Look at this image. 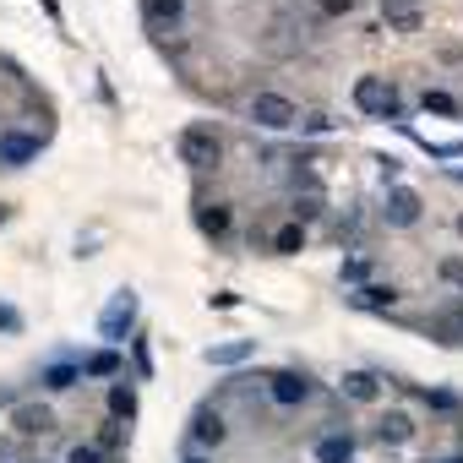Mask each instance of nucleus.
I'll use <instances>...</instances> for the list:
<instances>
[{"instance_id":"1","label":"nucleus","mask_w":463,"mask_h":463,"mask_svg":"<svg viewBox=\"0 0 463 463\" xmlns=\"http://www.w3.org/2000/svg\"><path fill=\"white\" fill-rule=\"evenodd\" d=\"M175 147H180V164H191V169H218L223 164V137L213 126H185Z\"/></svg>"},{"instance_id":"2","label":"nucleus","mask_w":463,"mask_h":463,"mask_svg":"<svg viewBox=\"0 0 463 463\" xmlns=\"http://www.w3.org/2000/svg\"><path fill=\"white\" fill-rule=\"evenodd\" d=\"M131 327H137V289H115L109 306H104V317H99V338H104V349L126 344Z\"/></svg>"},{"instance_id":"3","label":"nucleus","mask_w":463,"mask_h":463,"mask_svg":"<svg viewBox=\"0 0 463 463\" xmlns=\"http://www.w3.org/2000/svg\"><path fill=\"white\" fill-rule=\"evenodd\" d=\"M246 115H251V126H262V131H289V126H300V109H295V99H284V93H257V99L246 104Z\"/></svg>"},{"instance_id":"4","label":"nucleus","mask_w":463,"mask_h":463,"mask_svg":"<svg viewBox=\"0 0 463 463\" xmlns=\"http://www.w3.org/2000/svg\"><path fill=\"white\" fill-rule=\"evenodd\" d=\"M354 109H360V115H382V120H387V115L398 109V88H392L387 77H360V82H354Z\"/></svg>"},{"instance_id":"5","label":"nucleus","mask_w":463,"mask_h":463,"mask_svg":"<svg viewBox=\"0 0 463 463\" xmlns=\"http://www.w3.org/2000/svg\"><path fill=\"white\" fill-rule=\"evenodd\" d=\"M382 23H387V33H420L425 28V6L420 0H382Z\"/></svg>"},{"instance_id":"6","label":"nucleus","mask_w":463,"mask_h":463,"mask_svg":"<svg viewBox=\"0 0 463 463\" xmlns=\"http://www.w3.org/2000/svg\"><path fill=\"white\" fill-rule=\"evenodd\" d=\"M420 191H409V185H392L387 191V207H382V218L392 223V229H409V223H420Z\"/></svg>"},{"instance_id":"7","label":"nucleus","mask_w":463,"mask_h":463,"mask_svg":"<svg viewBox=\"0 0 463 463\" xmlns=\"http://www.w3.org/2000/svg\"><path fill=\"white\" fill-rule=\"evenodd\" d=\"M12 425H17L23 436H50V430H55V409H50V403H17V409H12Z\"/></svg>"},{"instance_id":"8","label":"nucleus","mask_w":463,"mask_h":463,"mask_svg":"<svg viewBox=\"0 0 463 463\" xmlns=\"http://www.w3.org/2000/svg\"><path fill=\"white\" fill-rule=\"evenodd\" d=\"M39 137H23V131H6V137H0V164H6V169H23V164H33L39 158Z\"/></svg>"},{"instance_id":"9","label":"nucleus","mask_w":463,"mask_h":463,"mask_svg":"<svg viewBox=\"0 0 463 463\" xmlns=\"http://www.w3.org/2000/svg\"><path fill=\"white\" fill-rule=\"evenodd\" d=\"M223 436H229V425H223L218 409H196L191 414V441L196 447H223Z\"/></svg>"},{"instance_id":"10","label":"nucleus","mask_w":463,"mask_h":463,"mask_svg":"<svg viewBox=\"0 0 463 463\" xmlns=\"http://www.w3.org/2000/svg\"><path fill=\"white\" fill-rule=\"evenodd\" d=\"M262 44H268V55H279V61H284V55H300L306 33H300V28H295L289 17H279V23L268 28V39H262Z\"/></svg>"},{"instance_id":"11","label":"nucleus","mask_w":463,"mask_h":463,"mask_svg":"<svg viewBox=\"0 0 463 463\" xmlns=\"http://www.w3.org/2000/svg\"><path fill=\"white\" fill-rule=\"evenodd\" d=\"M349 306H360V311H387V306H398V284H360V289L349 295Z\"/></svg>"},{"instance_id":"12","label":"nucleus","mask_w":463,"mask_h":463,"mask_svg":"<svg viewBox=\"0 0 463 463\" xmlns=\"http://www.w3.org/2000/svg\"><path fill=\"white\" fill-rule=\"evenodd\" d=\"M77 382H82V371H77L71 360H55V365L39 371V387H44V392H71Z\"/></svg>"},{"instance_id":"13","label":"nucleus","mask_w":463,"mask_h":463,"mask_svg":"<svg viewBox=\"0 0 463 463\" xmlns=\"http://www.w3.org/2000/svg\"><path fill=\"white\" fill-rule=\"evenodd\" d=\"M306 398H311V382H306V376H289V371H284V376H273V403L300 409Z\"/></svg>"},{"instance_id":"14","label":"nucleus","mask_w":463,"mask_h":463,"mask_svg":"<svg viewBox=\"0 0 463 463\" xmlns=\"http://www.w3.org/2000/svg\"><path fill=\"white\" fill-rule=\"evenodd\" d=\"M344 398H354V403H376V398H382V382H376L371 371H349V376H344Z\"/></svg>"},{"instance_id":"15","label":"nucleus","mask_w":463,"mask_h":463,"mask_svg":"<svg viewBox=\"0 0 463 463\" xmlns=\"http://www.w3.org/2000/svg\"><path fill=\"white\" fill-rule=\"evenodd\" d=\"M376 436H382V441H387V447H403V441H409V436H414V420H409V414H403V409H392V414H387V420H382V425H376Z\"/></svg>"},{"instance_id":"16","label":"nucleus","mask_w":463,"mask_h":463,"mask_svg":"<svg viewBox=\"0 0 463 463\" xmlns=\"http://www.w3.org/2000/svg\"><path fill=\"white\" fill-rule=\"evenodd\" d=\"M196 223H202V235H213V241H223V235H229V207H223V202H202V213H196Z\"/></svg>"},{"instance_id":"17","label":"nucleus","mask_w":463,"mask_h":463,"mask_svg":"<svg viewBox=\"0 0 463 463\" xmlns=\"http://www.w3.org/2000/svg\"><path fill=\"white\" fill-rule=\"evenodd\" d=\"M77 371H82V376H120V354H115V349H93V354H82Z\"/></svg>"},{"instance_id":"18","label":"nucleus","mask_w":463,"mask_h":463,"mask_svg":"<svg viewBox=\"0 0 463 463\" xmlns=\"http://www.w3.org/2000/svg\"><path fill=\"white\" fill-rule=\"evenodd\" d=\"M317 463H354V441L349 436H322L317 441Z\"/></svg>"},{"instance_id":"19","label":"nucleus","mask_w":463,"mask_h":463,"mask_svg":"<svg viewBox=\"0 0 463 463\" xmlns=\"http://www.w3.org/2000/svg\"><path fill=\"white\" fill-rule=\"evenodd\" d=\"M251 349H257L251 338H235V344H213V349H207V365H241Z\"/></svg>"},{"instance_id":"20","label":"nucleus","mask_w":463,"mask_h":463,"mask_svg":"<svg viewBox=\"0 0 463 463\" xmlns=\"http://www.w3.org/2000/svg\"><path fill=\"white\" fill-rule=\"evenodd\" d=\"M109 414L115 420H137V387L131 382H115L109 387Z\"/></svg>"},{"instance_id":"21","label":"nucleus","mask_w":463,"mask_h":463,"mask_svg":"<svg viewBox=\"0 0 463 463\" xmlns=\"http://www.w3.org/2000/svg\"><path fill=\"white\" fill-rule=\"evenodd\" d=\"M273 251H279V257H295V251H306V223H284L279 235H273Z\"/></svg>"},{"instance_id":"22","label":"nucleus","mask_w":463,"mask_h":463,"mask_svg":"<svg viewBox=\"0 0 463 463\" xmlns=\"http://www.w3.org/2000/svg\"><path fill=\"white\" fill-rule=\"evenodd\" d=\"M420 109H425V115H458V99L441 93V88H425V93H420Z\"/></svg>"},{"instance_id":"23","label":"nucleus","mask_w":463,"mask_h":463,"mask_svg":"<svg viewBox=\"0 0 463 463\" xmlns=\"http://www.w3.org/2000/svg\"><path fill=\"white\" fill-rule=\"evenodd\" d=\"M142 12H147V17H164V23H175V17L185 12V0H142Z\"/></svg>"},{"instance_id":"24","label":"nucleus","mask_w":463,"mask_h":463,"mask_svg":"<svg viewBox=\"0 0 463 463\" xmlns=\"http://www.w3.org/2000/svg\"><path fill=\"white\" fill-rule=\"evenodd\" d=\"M317 213H322V196H317V191L295 196V223H306V218H317Z\"/></svg>"},{"instance_id":"25","label":"nucleus","mask_w":463,"mask_h":463,"mask_svg":"<svg viewBox=\"0 0 463 463\" xmlns=\"http://www.w3.org/2000/svg\"><path fill=\"white\" fill-rule=\"evenodd\" d=\"M365 273H371V262H365V257H349V262H344V284H354V289H360V284H365Z\"/></svg>"},{"instance_id":"26","label":"nucleus","mask_w":463,"mask_h":463,"mask_svg":"<svg viewBox=\"0 0 463 463\" xmlns=\"http://www.w3.org/2000/svg\"><path fill=\"white\" fill-rule=\"evenodd\" d=\"M0 333H23V311L0 300Z\"/></svg>"},{"instance_id":"27","label":"nucleus","mask_w":463,"mask_h":463,"mask_svg":"<svg viewBox=\"0 0 463 463\" xmlns=\"http://www.w3.org/2000/svg\"><path fill=\"white\" fill-rule=\"evenodd\" d=\"M66 463H109V458H104L99 447H71V452H66Z\"/></svg>"},{"instance_id":"28","label":"nucleus","mask_w":463,"mask_h":463,"mask_svg":"<svg viewBox=\"0 0 463 463\" xmlns=\"http://www.w3.org/2000/svg\"><path fill=\"white\" fill-rule=\"evenodd\" d=\"M354 6H360V0H322V12H327V17H349Z\"/></svg>"},{"instance_id":"29","label":"nucleus","mask_w":463,"mask_h":463,"mask_svg":"<svg viewBox=\"0 0 463 463\" xmlns=\"http://www.w3.org/2000/svg\"><path fill=\"white\" fill-rule=\"evenodd\" d=\"M300 126H306L311 137H322V131H333V120H327V115H311V120H300Z\"/></svg>"},{"instance_id":"30","label":"nucleus","mask_w":463,"mask_h":463,"mask_svg":"<svg viewBox=\"0 0 463 463\" xmlns=\"http://www.w3.org/2000/svg\"><path fill=\"white\" fill-rule=\"evenodd\" d=\"M185 463H213V458L207 452H185Z\"/></svg>"},{"instance_id":"31","label":"nucleus","mask_w":463,"mask_h":463,"mask_svg":"<svg viewBox=\"0 0 463 463\" xmlns=\"http://www.w3.org/2000/svg\"><path fill=\"white\" fill-rule=\"evenodd\" d=\"M458 235H463V218H458Z\"/></svg>"},{"instance_id":"32","label":"nucleus","mask_w":463,"mask_h":463,"mask_svg":"<svg viewBox=\"0 0 463 463\" xmlns=\"http://www.w3.org/2000/svg\"><path fill=\"white\" fill-rule=\"evenodd\" d=\"M447 463H463V458H447Z\"/></svg>"}]
</instances>
